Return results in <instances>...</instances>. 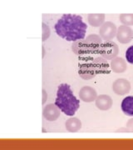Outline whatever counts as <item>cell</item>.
Instances as JSON below:
<instances>
[{
    "label": "cell",
    "mask_w": 133,
    "mask_h": 150,
    "mask_svg": "<svg viewBox=\"0 0 133 150\" xmlns=\"http://www.w3.org/2000/svg\"><path fill=\"white\" fill-rule=\"evenodd\" d=\"M59 37L69 42L84 39L87 25L82 17L76 14H63L54 26Z\"/></svg>",
    "instance_id": "obj_1"
},
{
    "label": "cell",
    "mask_w": 133,
    "mask_h": 150,
    "mask_svg": "<svg viewBox=\"0 0 133 150\" xmlns=\"http://www.w3.org/2000/svg\"><path fill=\"white\" fill-rule=\"evenodd\" d=\"M54 103L68 116H73L80 107V101L75 97L71 87L67 83L59 85Z\"/></svg>",
    "instance_id": "obj_2"
},
{
    "label": "cell",
    "mask_w": 133,
    "mask_h": 150,
    "mask_svg": "<svg viewBox=\"0 0 133 150\" xmlns=\"http://www.w3.org/2000/svg\"><path fill=\"white\" fill-rule=\"evenodd\" d=\"M99 54L103 59L106 60H112L117 58L119 54V47L117 43L112 41H106L101 43Z\"/></svg>",
    "instance_id": "obj_3"
},
{
    "label": "cell",
    "mask_w": 133,
    "mask_h": 150,
    "mask_svg": "<svg viewBox=\"0 0 133 150\" xmlns=\"http://www.w3.org/2000/svg\"><path fill=\"white\" fill-rule=\"evenodd\" d=\"M78 74L80 77L85 80H88L96 76V71L93 64V59H89L84 60L81 64H79Z\"/></svg>",
    "instance_id": "obj_4"
},
{
    "label": "cell",
    "mask_w": 133,
    "mask_h": 150,
    "mask_svg": "<svg viewBox=\"0 0 133 150\" xmlns=\"http://www.w3.org/2000/svg\"><path fill=\"white\" fill-rule=\"evenodd\" d=\"M117 28L112 22H105L99 29V36L105 41H111L117 36Z\"/></svg>",
    "instance_id": "obj_5"
},
{
    "label": "cell",
    "mask_w": 133,
    "mask_h": 150,
    "mask_svg": "<svg viewBox=\"0 0 133 150\" xmlns=\"http://www.w3.org/2000/svg\"><path fill=\"white\" fill-rule=\"evenodd\" d=\"M112 90L117 95L127 94L131 90V83L127 79H118L112 83Z\"/></svg>",
    "instance_id": "obj_6"
},
{
    "label": "cell",
    "mask_w": 133,
    "mask_h": 150,
    "mask_svg": "<svg viewBox=\"0 0 133 150\" xmlns=\"http://www.w3.org/2000/svg\"><path fill=\"white\" fill-rule=\"evenodd\" d=\"M117 38L122 44L129 43L133 39V30L128 26L122 25L117 28Z\"/></svg>",
    "instance_id": "obj_7"
},
{
    "label": "cell",
    "mask_w": 133,
    "mask_h": 150,
    "mask_svg": "<svg viewBox=\"0 0 133 150\" xmlns=\"http://www.w3.org/2000/svg\"><path fill=\"white\" fill-rule=\"evenodd\" d=\"M43 115L48 121H56L60 116L58 107L55 103H50L43 108Z\"/></svg>",
    "instance_id": "obj_8"
},
{
    "label": "cell",
    "mask_w": 133,
    "mask_h": 150,
    "mask_svg": "<svg viewBox=\"0 0 133 150\" xmlns=\"http://www.w3.org/2000/svg\"><path fill=\"white\" fill-rule=\"evenodd\" d=\"M79 97L81 100L85 103H91L96 100L97 93L95 88L91 86H84L79 91Z\"/></svg>",
    "instance_id": "obj_9"
},
{
    "label": "cell",
    "mask_w": 133,
    "mask_h": 150,
    "mask_svg": "<svg viewBox=\"0 0 133 150\" xmlns=\"http://www.w3.org/2000/svg\"><path fill=\"white\" fill-rule=\"evenodd\" d=\"M85 40L88 45L90 54H99V50L102 43V39L99 35L91 34L87 37Z\"/></svg>",
    "instance_id": "obj_10"
},
{
    "label": "cell",
    "mask_w": 133,
    "mask_h": 150,
    "mask_svg": "<svg viewBox=\"0 0 133 150\" xmlns=\"http://www.w3.org/2000/svg\"><path fill=\"white\" fill-rule=\"evenodd\" d=\"M72 50L76 55H85L90 54V50L85 39L73 42L72 44Z\"/></svg>",
    "instance_id": "obj_11"
},
{
    "label": "cell",
    "mask_w": 133,
    "mask_h": 150,
    "mask_svg": "<svg viewBox=\"0 0 133 150\" xmlns=\"http://www.w3.org/2000/svg\"><path fill=\"white\" fill-rule=\"evenodd\" d=\"M96 106L98 109L102 111L109 110L112 106V98L106 94H101L96 98Z\"/></svg>",
    "instance_id": "obj_12"
},
{
    "label": "cell",
    "mask_w": 133,
    "mask_h": 150,
    "mask_svg": "<svg viewBox=\"0 0 133 150\" xmlns=\"http://www.w3.org/2000/svg\"><path fill=\"white\" fill-rule=\"evenodd\" d=\"M93 64L96 74H106L110 73L109 65L106 62V59L103 58H96L93 59Z\"/></svg>",
    "instance_id": "obj_13"
},
{
    "label": "cell",
    "mask_w": 133,
    "mask_h": 150,
    "mask_svg": "<svg viewBox=\"0 0 133 150\" xmlns=\"http://www.w3.org/2000/svg\"><path fill=\"white\" fill-rule=\"evenodd\" d=\"M110 66H111V69L117 74H122L127 69V64L125 59L122 58H119V57L112 59Z\"/></svg>",
    "instance_id": "obj_14"
},
{
    "label": "cell",
    "mask_w": 133,
    "mask_h": 150,
    "mask_svg": "<svg viewBox=\"0 0 133 150\" xmlns=\"http://www.w3.org/2000/svg\"><path fill=\"white\" fill-rule=\"evenodd\" d=\"M88 23L92 27H101L105 23V14L103 13H91L87 16Z\"/></svg>",
    "instance_id": "obj_15"
},
{
    "label": "cell",
    "mask_w": 133,
    "mask_h": 150,
    "mask_svg": "<svg viewBox=\"0 0 133 150\" xmlns=\"http://www.w3.org/2000/svg\"><path fill=\"white\" fill-rule=\"evenodd\" d=\"M66 129L70 133H76L82 129V122L79 118H70L65 123Z\"/></svg>",
    "instance_id": "obj_16"
},
{
    "label": "cell",
    "mask_w": 133,
    "mask_h": 150,
    "mask_svg": "<svg viewBox=\"0 0 133 150\" xmlns=\"http://www.w3.org/2000/svg\"><path fill=\"white\" fill-rule=\"evenodd\" d=\"M122 110L127 116H133V96L125 98L122 103Z\"/></svg>",
    "instance_id": "obj_17"
},
{
    "label": "cell",
    "mask_w": 133,
    "mask_h": 150,
    "mask_svg": "<svg viewBox=\"0 0 133 150\" xmlns=\"http://www.w3.org/2000/svg\"><path fill=\"white\" fill-rule=\"evenodd\" d=\"M121 23H122L125 26H132L133 25V14L131 13H122L119 17Z\"/></svg>",
    "instance_id": "obj_18"
},
{
    "label": "cell",
    "mask_w": 133,
    "mask_h": 150,
    "mask_svg": "<svg viewBox=\"0 0 133 150\" xmlns=\"http://www.w3.org/2000/svg\"><path fill=\"white\" fill-rule=\"evenodd\" d=\"M50 34H51V32H50V28H49V27H48L46 23H43V35H42V36H43V38H42L43 42L46 41L48 38L50 37Z\"/></svg>",
    "instance_id": "obj_19"
},
{
    "label": "cell",
    "mask_w": 133,
    "mask_h": 150,
    "mask_svg": "<svg viewBox=\"0 0 133 150\" xmlns=\"http://www.w3.org/2000/svg\"><path fill=\"white\" fill-rule=\"evenodd\" d=\"M126 58H127V61L129 64H133V45L130 46L127 48V50L126 52Z\"/></svg>",
    "instance_id": "obj_20"
},
{
    "label": "cell",
    "mask_w": 133,
    "mask_h": 150,
    "mask_svg": "<svg viewBox=\"0 0 133 150\" xmlns=\"http://www.w3.org/2000/svg\"><path fill=\"white\" fill-rule=\"evenodd\" d=\"M127 128L130 130H133V118L128 120V122L127 123Z\"/></svg>",
    "instance_id": "obj_21"
},
{
    "label": "cell",
    "mask_w": 133,
    "mask_h": 150,
    "mask_svg": "<svg viewBox=\"0 0 133 150\" xmlns=\"http://www.w3.org/2000/svg\"><path fill=\"white\" fill-rule=\"evenodd\" d=\"M47 99H48V94H47L46 91L44 89H43V102H42V103L44 104L47 101Z\"/></svg>",
    "instance_id": "obj_22"
},
{
    "label": "cell",
    "mask_w": 133,
    "mask_h": 150,
    "mask_svg": "<svg viewBox=\"0 0 133 150\" xmlns=\"http://www.w3.org/2000/svg\"><path fill=\"white\" fill-rule=\"evenodd\" d=\"M44 56H45V48L43 46V58H44Z\"/></svg>",
    "instance_id": "obj_23"
}]
</instances>
